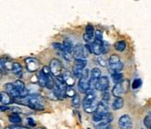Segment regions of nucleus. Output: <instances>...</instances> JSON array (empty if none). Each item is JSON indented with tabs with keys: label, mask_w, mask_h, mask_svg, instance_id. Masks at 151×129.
Returning <instances> with one entry per match:
<instances>
[{
	"label": "nucleus",
	"mask_w": 151,
	"mask_h": 129,
	"mask_svg": "<svg viewBox=\"0 0 151 129\" xmlns=\"http://www.w3.org/2000/svg\"><path fill=\"white\" fill-rule=\"evenodd\" d=\"M16 103H18L19 104H22L25 106H27L33 110L35 111H42L44 109V105H45V101L44 99L37 94H32V95H28L27 97L21 98L19 100H16Z\"/></svg>",
	"instance_id": "obj_1"
},
{
	"label": "nucleus",
	"mask_w": 151,
	"mask_h": 129,
	"mask_svg": "<svg viewBox=\"0 0 151 129\" xmlns=\"http://www.w3.org/2000/svg\"><path fill=\"white\" fill-rule=\"evenodd\" d=\"M108 112H109V104H108V103L105 102V101H103V100L100 101L96 112L93 114V120L95 121V123L101 121Z\"/></svg>",
	"instance_id": "obj_2"
},
{
	"label": "nucleus",
	"mask_w": 151,
	"mask_h": 129,
	"mask_svg": "<svg viewBox=\"0 0 151 129\" xmlns=\"http://www.w3.org/2000/svg\"><path fill=\"white\" fill-rule=\"evenodd\" d=\"M89 87H90V72L88 69H84L83 75L79 81L78 88L81 93L86 94V92L88 90Z\"/></svg>",
	"instance_id": "obj_3"
},
{
	"label": "nucleus",
	"mask_w": 151,
	"mask_h": 129,
	"mask_svg": "<svg viewBox=\"0 0 151 129\" xmlns=\"http://www.w3.org/2000/svg\"><path fill=\"white\" fill-rule=\"evenodd\" d=\"M88 53H90L88 51V50L86 48V46H83L80 43L76 44L73 47V52H72V56L75 58V59H79V58H86L88 55Z\"/></svg>",
	"instance_id": "obj_4"
},
{
	"label": "nucleus",
	"mask_w": 151,
	"mask_h": 129,
	"mask_svg": "<svg viewBox=\"0 0 151 129\" xmlns=\"http://www.w3.org/2000/svg\"><path fill=\"white\" fill-rule=\"evenodd\" d=\"M128 90V81H122L121 83H118L112 89V94L116 97H121L122 95L126 94Z\"/></svg>",
	"instance_id": "obj_5"
},
{
	"label": "nucleus",
	"mask_w": 151,
	"mask_h": 129,
	"mask_svg": "<svg viewBox=\"0 0 151 129\" xmlns=\"http://www.w3.org/2000/svg\"><path fill=\"white\" fill-rule=\"evenodd\" d=\"M50 72L52 74V75L58 77L60 75H62V64L61 62L57 59V58H53L50 62Z\"/></svg>",
	"instance_id": "obj_6"
},
{
	"label": "nucleus",
	"mask_w": 151,
	"mask_h": 129,
	"mask_svg": "<svg viewBox=\"0 0 151 129\" xmlns=\"http://www.w3.org/2000/svg\"><path fill=\"white\" fill-rule=\"evenodd\" d=\"M25 64L27 66V69L30 72V73H34L35 71H37L40 67V63L39 61L35 58H27L25 59Z\"/></svg>",
	"instance_id": "obj_7"
},
{
	"label": "nucleus",
	"mask_w": 151,
	"mask_h": 129,
	"mask_svg": "<svg viewBox=\"0 0 151 129\" xmlns=\"http://www.w3.org/2000/svg\"><path fill=\"white\" fill-rule=\"evenodd\" d=\"M119 127L120 129H132L133 121L130 116L125 114L119 119Z\"/></svg>",
	"instance_id": "obj_8"
},
{
	"label": "nucleus",
	"mask_w": 151,
	"mask_h": 129,
	"mask_svg": "<svg viewBox=\"0 0 151 129\" xmlns=\"http://www.w3.org/2000/svg\"><path fill=\"white\" fill-rule=\"evenodd\" d=\"M52 46L53 48L57 50V52L62 57L64 58L65 60L69 61L71 59V54H69L64 48V45L62 43H52Z\"/></svg>",
	"instance_id": "obj_9"
},
{
	"label": "nucleus",
	"mask_w": 151,
	"mask_h": 129,
	"mask_svg": "<svg viewBox=\"0 0 151 129\" xmlns=\"http://www.w3.org/2000/svg\"><path fill=\"white\" fill-rule=\"evenodd\" d=\"M110 86V82H109V80L106 76H102L97 81H96V90L98 91H106L108 89Z\"/></svg>",
	"instance_id": "obj_10"
},
{
	"label": "nucleus",
	"mask_w": 151,
	"mask_h": 129,
	"mask_svg": "<svg viewBox=\"0 0 151 129\" xmlns=\"http://www.w3.org/2000/svg\"><path fill=\"white\" fill-rule=\"evenodd\" d=\"M113 116H112V114L111 113H110V112H108L104 117V119L101 120V121H99V122H96V123H95V127L97 129H100V128H105V127H108L112 121H113Z\"/></svg>",
	"instance_id": "obj_11"
},
{
	"label": "nucleus",
	"mask_w": 151,
	"mask_h": 129,
	"mask_svg": "<svg viewBox=\"0 0 151 129\" xmlns=\"http://www.w3.org/2000/svg\"><path fill=\"white\" fill-rule=\"evenodd\" d=\"M13 85H14L15 89L19 91V93L20 95V98H24L28 96V91L26 89V86L23 81H21L20 80H17L13 82Z\"/></svg>",
	"instance_id": "obj_12"
},
{
	"label": "nucleus",
	"mask_w": 151,
	"mask_h": 129,
	"mask_svg": "<svg viewBox=\"0 0 151 129\" xmlns=\"http://www.w3.org/2000/svg\"><path fill=\"white\" fill-rule=\"evenodd\" d=\"M4 89L6 93H8L13 98H20V95L19 91L15 89L13 83H6L4 86Z\"/></svg>",
	"instance_id": "obj_13"
},
{
	"label": "nucleus",
	"mask_w": 151,
	"mask_h": 129,
	"mask_svg": "<svg viewBox=\"0 0 151 129\" xmlns=\"http://www.w3.org/2000/svg\"><path fill=\"white\" fill-rule=\"evenodd\" d=\"M62 75H63L65 83L67 87H73L74 85L75 79H74V76L73 75V74H71V72H65Z\"/></svg>",
	"instance_id": "obj_14"
},
{
	"label": "nucleus",
	"mask_w": 151,
	"mask_h": 129,
	"mask_svg": "<svg viewBox=\"0 0 151 129\" xmlns=\"http://www.w3.org/2000/svg\"><path fill=\"white\" fill-rule=\"evenodd\" d=\"M51 73H50V74H44L41 70V72L38 74V83H39V86L40 87H42V88H47V85H48V76Z\"/></svg>",
	"instance_id": "obj_15"
},
{
	"label": "nucleus",
	"mask_w": 151,
	"mask_h": 129,
	"mask_svg": "<svg viewBox=\"0 0 151 129\" xmlns=\"http://www.w3.org/2000/svg\"><path fill=\"white\" fill-rule=\"evenodd\" d=\"M12 64L10 60L6 59V58H2L1 60H0V67H1V71H9V70H12Z\"/></svg>",
	"instance_id": "obj_16"
},
{
	"label": "nucleus",
	"mask_w": 151,
	"mask_h": 129,
	"mask_svg": "<svg viewBox=\"0 0 151 129\" xmlns=\"http://www.w3.org/2000/svg\"><path fill=\"white\" fill-rule=\"evenodd\" d=\"M12 97L8 94V93H6V92H1L0 93V101H1V104H12V98H11Z\"/></svg>",
	"instance_id": "obj_17"
},
{
	"label": "nucleus",
	"mask_w": 151,
	"mask_h": 129,
	"mask_svg": "<svg viewBox=\"0 0 151 129\" xmlns=\"http://www.w3.org/2000/svg\"><path fill=\"white\" fill-rule=\"evenodd\" d=\"M8 119H9V121L12 124V125H19V124H20L21 123V118H20V116L18 114V113H12L11 115H9V117H8Z\"/></svg>",
	"instance_id": "obj_18"
},
{
	"label": "nucleus",
	"mask_w": 151,
	"mask_h": 129,
	"mask_svg": "<svg viewBox=\"0 0 151 129\" xmlns=\"http://www.w3.org/2000/svg\"><path fill=\"white\" fill-rule=\"evenodd\" d=\"M12 72L17 76H21L22 75V66H20V64L14 62L12 66Z\"/></svg>",
	"instance_id": "obj_19"
},
{
	"label": "nucleus",
	"mask_w": 151,
	"mask_h": 129,
	"mask_svg": "<svg viewBox=\"0 0 151 129\" xmlns=\"http://www.w3.org/2000/svg\"><path fill=\"white\" fill-rule=\"evenodd\" d=\"M124 106V100L122 97H117V99L112 104V109L115 111L122 109Z\"/></svg>",
	"instance_id": "obj_20"
},
{
	"label": "nucleus",
	"mask_w": 151,
	"mask_h": 129,
	"mask_svg": "<svg viewBox=\"0 0 151 129\" xmlns=\"http://www.w3.org/2000/svg\"><path fill=\"white\" fill-rule=\"evenodd\" d=\"M63 45H64V48L65 50L69 53V54H72L73 52V43L68 39V38H65L63 42Z\"/></svg>",
	"instance_id": "obj_21"
},
{
	"label": "nucleus",
	"mask_w": 151,
	"mask_h": 129,
	"mask_svg": "<svg viewBox=\"0 0 151 129\" xmlns=\"http://www.w3.org/2000/svg\"><path fill=\"white\" fill-rule=\"evenodd\" d=\"M111 78H112V81L116 84L121 83L122 81H124V76L121 73H113L111 74Z\"/></svg>",
	"instance_id": "obj_22"
},
{
	"label": "nucleus",
	"mask_w": 151,
	"mask_h": 129,
	"mask_svg": "<svg viewBox=\"0 0 151 129\" xmlns=\"http://www.w3.org/2000/svg\"><path fill=\"white\" fill-rule=\"evenodd\" d=\"M86 66H87V60L84 58H79V59L74 60V66H76L80 69H85Z\"/></svg>",
	"instance_id": "obj_23"
},
{
	"label": "nucleus",
	"mask_w": 151,
	"mask_h": 129,
	"mask_svg": "<svg viewBox=\"0 0 151 129\" xmlns=\"http://www.w3.org/2000/svg\"><path fill=\"white\" fill-rule=\"evenodd\" d=\"M114 47L118 51H124L127 47V43L125 41H119L115 43Z\"/></svg>",
	"instance_id": "obj_24"
},
{
	"label": "nucleus",
	"mask_w": 151,
	"mask_h": 129,
	"mask_svg": "<svg viewBox=\"0 0 151 129\" xmlns=\"http://www.w3.org/2000/svg\"><path fill=\"white\" fill-rule=\"evenodd\" d=\"M119 62H121L120 61V58L118 56V55H111V57H110V58H109V61H108V63H109V66H111V65H115V64H118V63H119Z\"/></svg>",
	"instance_id": "obj_25"
},
{
	"label": "nucleus",
	"mask_w": 151,
	"mask_h": 129,
	"mask_svg": "<svg viewBox=\"0 0 151 129\" xmlns=\"http://www.w3.org/2000/svg\"><path fill=\"white\" fill-rule=\"evenodd\" d=\"M83 72H84V69H80L76 66H73V74L77 78L81 79L83 75Z\"/></svg>",
	"instance_id": "obj_26"
},
{
	"label": "nucleus",
	"mask_w": 151,
	"mask_h": 129,
	"mask_svg": "<svg viewBox=\"0 0 151 129\" xmlns=\"http://www.w3.org/2000/svg\"><path fill=\"white\" fill-rule=\"evenodd\" d=\"M72 104L74 108H79L80 104H81V100H80V97L78 95H75L73 98H72Z\"/></svg>",
	"instance_id": "obj_27"
},
{
	"label": "nucleus",
	"mask_w": 151,
	"mask_h": 129,
	"mask_svg": "<svg viewBox=\"0 0 151 129\" xmlns=\"http://www.w3.org/2000/svg\"><path fill=\"white\" fill-rule=\"evenodd\" d=\"M75 95H77V94L75 93V90L73 89V87H67L66 88V97L73 98Z\"/></svg>",
	"instance_id": "obj_28"
},
{
	"label": "nucleus",
	"mask_w": 151,
	"mask_h": 129,
	"mask_svg": "<svg viewBox=\"0 0 151 129\" xmlns=\"http://www.w3.org/2000/svg\"><path fill=\"white\" fill-rule=\"evenodd\" d=\"M142 81L141 79H135L132 83V88L134 89H137L142 86Z\"/></svg>",
	"instance_id": "obj_29"
},
{
	"label": "nucleus",
	"mask_w": 151,
	"mask_h": 129,
	"mask_svg": "<svg viewBox=\"0 0 151 129\" xmlns=\"http://www.w3.org/2000/svg\"><path fill=\"white\" fill-rule=\"evenodd\" d=\"M85 34L90 35H95L94 27L92 25H87V27H86V33Z\"/></svg>",
	"instance_id": "obj_30"
},
{
	"label": "nucleus",
	"mask_w": 151,
	"mask_h": 129,
	"mask_svg": "<svg viewBox=\"0 0 151 129\" xmlns=\"http://www.w3.org/2000/svg\"><path fill=\"white\" fill-rule=\"evenodd\" d=\"M110 99H111V96H110V93L108 92V90L104 91L102 93V100L105 101V102H109Z\"/></svg>",
	"instance_id": "obj_31"
},
{
	"label": "nucleus",
	"mask_w": 151,
	"mask_h": 129,
	"mask_svg": "<svg viewBox=\"0 0 151 129\" xmlns=\"http://www.w3.org/2000/svg\"><path fill=\"white\" fill-rule=\"evenodd\" d=\"M144 125H145L147 128H151V114L150 113L145 117V119H144Z\"/></svg>",
	"instance_id": "obj_32"
},
{
	"label": "nucleus",
	"mask_w": 151,
	"mask_h": 129,
	"mask_svg": "<svg viewBox=\"0 0 151 129\" xmlns=\"http://www.w3.org/2000/svg\"><path fill=\"white\" fill-rule=\"evenodd\" d=\"M95 39L98 41H103V32L101 30H96L95 32Z\"/></svg>",
	"instance_id": "obj_33"
},
{
	"label": "nucleus",
	"mask_w": 151,
	"mask_h": 129,
	"mask_svg": "<svg viewBox=\"0 0 151 129\" xmlns=\"http://www.w3.org/2000/svg\"><path fill=\"white\" fill-rule=\"evenodd\" d=\"M97 62H98V64H99L100 66H106V65H107L106 60H105L104 58H101V57H99V58H97Z\"/></svg>",
	"instance_id": "obj_34"
},
{
	"label": "nucleus",
	"mask_w": 151,
	"mask_h": 129,
	"mask_svg": "<svg viewBox=\"0 0 151 129\" xmlns=\"http://www.w3.org/2000/svg\"><path fill=\"white\" fill-rule=\"evenodd\" d=\"M27 124H28V126H30V127H35L36 126V123H35V121L32 119V118H27Z\"/></svg>",
	"instance_id": "obj_35"
},
{
	"label": "nucleus",
	"mask_w": 151,
	"mask_h": 129,
	"mask_svg": "<svg viewBox=\"0 0 151 129\" xmlns=\"http://www.w3.org/2000/svg\"><path fill=\"white\" fill-rule=\"evenodd\" d=\"M9 128H10V129H27L26 128H24V127H19L18 125H13L12 127H9Z\"/></svg>",
	"instance_id": "obj_36"
},
{
	"label": "nucleus",
	"mask_w": 151,
	"mask_h": 129,
	"mask_svg": "<svg viewBox=\"0 0 151 129\" xmlns=\"http://www.w3.org/2000/svg\"><path fill=\"white\" fill-rule=\"evenodd\" d=\"M8 110H11V108H10V107H7V106H4V105L0 106V111H1L2 112H6V111H8Z\"/></svg>",
	"instance_id": "obj_37"
},
{
	"label": "nucleus",
	"mask_w": 151,
	"mask_h": 129,
	"mask_svg": "<svg viewBox=\"0 0 151 129\" xmlns=\"http://www.w3.org/2000/svg\"><path fill=\"white\" fill-rule=\"evenodd\" d=\"M100 129H112L110 126H108V127H105V128H100Z\"/></svg>",
	"instance_id": "obj_38"
},
{
	"label": "nucleus",
	"mask_w": 151,
	"mask_h": 129,
	"mask_svg": "<svg viewBox=\"0 0 151 129\" xmlns=\"http://www.w3.org/2000/svg\"><path fill=\"white\" fill-rule=\"evenodd\" d=\"M36 129H43V128H36Z\"/></svg>",
	"instance_id": "obj_39"
},
{
	"label": "nucleus",
	"mask_w": 151,
	"mask_h": 129,
	"mask_svg": "<svg viewBox=\"0 0 151 129\" xmlns=\"http://www.w3.org/2000/svg\"><path fill=\"white\" fill-rule=\"evenodd\" d=\"M150 129H151V128H150Z\"/></svg>",
	"instance_id": "obj_40"
}]
</instances>
